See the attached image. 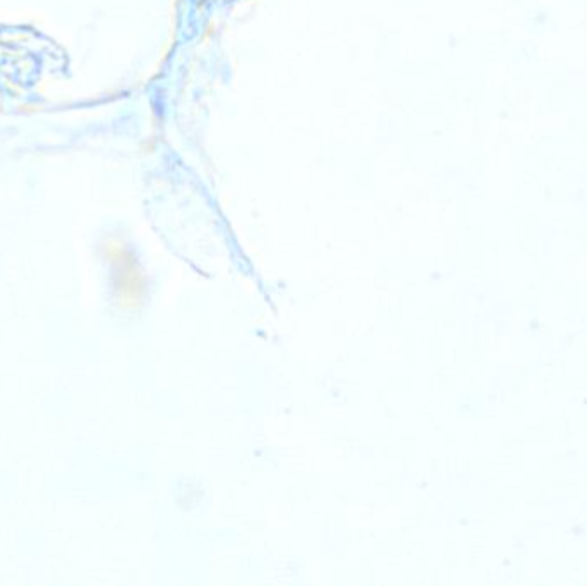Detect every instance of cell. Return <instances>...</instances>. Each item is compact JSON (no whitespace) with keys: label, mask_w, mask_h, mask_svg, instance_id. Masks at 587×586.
I'll use <instances>...</instances> for the list:
<instances>
[{"label":"cell","mask_w":587,"mask_h":586,"mask_svg":"<svg viewBox=\"0 0 587 586\" xmlns=\"http://www.w3.org/2000/svg\"><path fill=\"white\" fill-rule=\"evenodd\" d=\"M103 258L109 265L115 305L126 313L140 312L148 296V279L140 260L119 239L103 243Z\"/></svg>","instance_id":"cell-1"}]
</instances>
